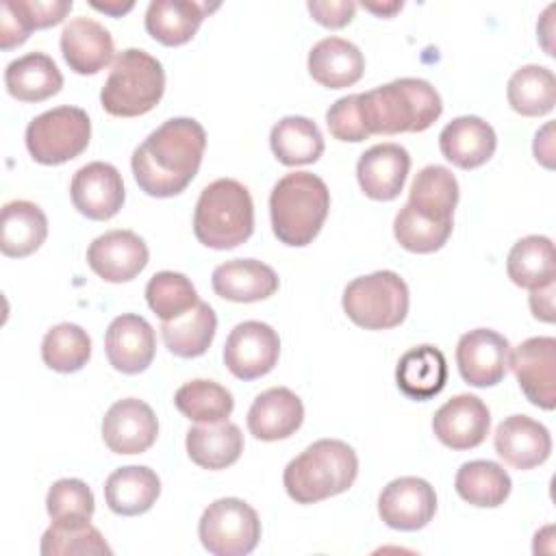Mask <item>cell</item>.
Here are the masks:
<instances>
[{
    "instance_id": "d590c367",
    "label": "cell",
    "mask_w": 556,
    "mask_h": 556,
    "mask_svg": "<svg viewBox=\"0 0 556 556\" xmlns=\"http://www.w3.org/2000/svg\"><path fill=\"white\" fill-rule=\"evenodd\" d=\"M274 156L289 167L315 163L324 154V137L315 122L302 115H289L274 124L269 132Z\"/></svg>"
},
{
    "instance_id": "d4e9b609",
    "label": "cell",
    "mask_w": 556,
    "mask_h": 556,
    "mask_svg": "<svg viewBox=\"0 0 556 556\" xmlns=\"http://www.w3.org/2000/svg\"><path fill=\"white\" fill-rule=\"evenodd\" d=\"M72 0H4L0 7V46H22L33 30L50 28L72 11Z\"/></svg>"
},
{
    "instance_id": "44dd1931",
    "label": "cell",
    "mask_w": 556,
    "mask_h": 556,
    "mask_svg": "<svg viewBox=\"0 0 556 556\" xmlns=\"http://www.w3.org/2000/svg\"><path fill=\"white\" fill-rule=\"evenodd\" d=\"M304 421L302 400L287 387H271L254 397L248 410V430L261 441H282Z\"/></svg>"
},
{
    "instance_id": "f907efd6",
    "label": "cell",
    "mask_w": 556,
    "mask_h": 556,
    "mask_svg": "<svg viewBox=\"0 0 556 556\" xmlns=\"http://www.w3.org/2000/svg\"><path fill=\"white\" fill-rule=\"evenodd\" d=\"M363 9L380 15V17H391L402 9V2H387V4H376V2H363Z\"/></svg>"
},
{
    "instance_id": "2e32d148",
    "label": "cell",
    "mask_w": 556,
    "mask_h": 556,
    "mask_svg": "<svg viewBox=\"0 0 556 556\" xmlns=\"http://www.w3.org/2000/svg\"><path fill=\"white\" fill-rule=\"evenodd\" d=\"M146 241L132 230H109L87 248L89 267L106 282H128L148 265Z\"/></svg>"
},
{
    "instance_id": "cb8c5ba5",
    "label": "cell",
    "mask_w": 556,
    "mask_h": 556,
    "mask_svg": "<svg viewBox=\"0 0 556 556\" xmlns=\"http://www.w3.org/2000/svg\"><path fill=\"white\" fill-rule=\"evenodd\" d=\"M211 285L224 300L258 302L278 291V276L269 265L256 258H235L213 269Z\"/></svg>"
},
{
    "instance_id": "7bdbcfd3",
    "label": "cell",
    "mask_w": 556,
    "mask_h": 556,
    "mask_svg": "<svg viewBox=\"0 0 556 556\" xmlns=\"http://www.w3.org/2000/svg\"><path fill=\"white\" fill-rule=\"evenodd\" d=\"M43 556H72V554H111L104 536L89 521L85 523H52L41 536Z\"/></svg>"
},
{
    "instance_id": "60d3db41",
    "label": "cell",
    "mask_w": 556,
    "mask_h": 556,
    "mask_svg": "<svg viewBox=\"0 0 556 556\" xmlns=\"http://www.w3.org/2000/svg\"><path fill=\"white\" fill-rule=\"evenodd\" d=\"M146 300L154 315L169 321L198 304V291L185 274L159 271L148 280Z\"/></svg>"
},
{
    "instance_id": "52a82bcc",
    "label": "cell",
    "mask_w": 556,
    "mask_h": 556,
    "mask_svg": "<svg viewBox=\"0 0 556 556\" xmlns=\"http://www.w3.org/2000/svg\"><path fill=\"white\" fill-rule=\"evenodd\" d=\"M343 311L365 330L395 328L408 313V287L391 269L358 276L343 291Z\"/></svg>"
},
{
    "instance_id": "4dcf8cb0",
    "label": "cell",
    "mask_w": 556,
    "mask_h": 556,
    "mask_svg": "<svg viewBox=\"0 0 556 556\" xmlns=\"http://www.w3.org/2000/svg\"><path fill=\"white\" fill-rule=\"evenodd\" d=\"M7 91L20 102H43L61 91L63 74L43 52H28L4 70Z\"/></svg>"
},
{
    "instance_id": "603a6c76",
    "label": "cell",
    "mask_w": 556,
    "mask_h": 556,
    "mask_svg": "<svg viewBox=\"0 0 556 556\" xmlns=\"http://www.w3.org/2000/svg\"><path fill=\"white\" fill-rule=\"evenodd\" d=\"M113 37L96 20L74 17L61 33V54L72 72L98 74L113 61Z\"/></svg>"
},
{
    "instance_id": "484cf974",
    "label": "cell",
    "mask_w": 556,
    "mask_h": 556,
    "mask_svg": "<svg viewBox=\"0 0 556 556\" xmlns=\"http://www.w3.org/2000/svg\"><path fill=\"white\" fill-rule=\"evenodd\" d=\"M219 4L193 0H152L146 11L148 35L163 46H182L200 28L206 13Z\"/></svg>"
},
{
    "instance_id": "277c9868",
    "label": "cell",
    "mask_w": 556,
    "mask_h": 556,
    "mask_svg": "<svg viewBox=\"0 0 556 556\" xmlns=\"http://www.w3.org/2000/svg\"><path fill=\"white\" fill-rule=\"evenodd\" d=\"M328 208L330 191L319 176L311 172L287 174L269 195L271 230L280 243L304 248L319 235Z\"/></svg>"
},
{
    "instance_id": "ba28073f",
    "label": "cell",
    "mask_w": 556,
    "mask_h": 556,
    "mask_svg": "<svg viewBox=\"0 0 556 556\" xmlns=\"http://www.w3.org/2000/svg\"><path fill=\"white\" fill-rule=\"evenodd\" d=\"M91 139V122L78 106H56L26 126V148L41 165H61L83 154Z\"/></svg>"
},
{
    "instance_id": "7a4b0ae2",
    "label": "cell",
    "mask_w": 556,
    "mask_h": 556,
    "mask_svg": "<svg viewBox=\"0 0 556 556\" xmlns=\"http://www.w3.org/2000/svg\"><path fill=\"white\" fill-rule=\"evenodd\" d=\"M356 109L367 137L421 132L430 128L443 102L439 91L424 78H397L371 91L356 93Z\"/></svg>"
},
{
    "instance_id": "8d00e7d4",
    "label": "cell",
    "mask_w": 556,
    "mask_h": 556,
    "mask_svg": "<svg viewBox=\"0 0 556 556\" xmlns=\"http://www.w3.org/2000/svg\"><path fill=\"white\" fill-rule=\"evenodd\" d=\"M456 493L471 506L495 508L510 495V476L493 460L463 463L454 480Z\"/></svg>"
},
{
    "instance_id": "f546056e",
    "label": "cell",
    "mask_w": 556,
    "mask_h": 556,
    "mask_svg": "<svg viewBox=\"0 0 556 556\" xmlns=\"http://www.w3.org/2000/svg\"><path fill=\"white\" fill-rule=\"evenodd\" d=\"M161 493L156 471L143 465L115 469L104 482V500L115 515L135 517L152 508Z\"/></svg>"
},
{
    "instance_id": "e0dca14e",
    "label": "cell",
    "mask_w": 556,
    "mask_h": 556,
    "mask_svg": "<svg viewBox=\"0 0 556 556\" xmlns=\"http://www.w3.org/2000/svg\"><path fill=\"white\" fill-rule=\"evenodd\" d=\"M489 428L491 413L486 404L471 393L454 395L432 417L437 439L452 450L478 447L486 439Z\"/></svg>"
},
{
    "instance_id": "bcb514c9",
    "label": "cell",
    "mask_w": 556,
    "mask_h": 556,
    "mask_svg": "<svg viewBox=\"0 0 556 556\" xmlns=\"http://www.w3.org/2000/svg\"><path fill=\"white\" fill-rule=\"evenodd\" d=\"M308 13L313 15L315 22H319L326 28H343L352 22L356 4L348 0H330V2H319L311 0L306 2Z\"/></svg>"
},
{
    "instance_id": "d6986e66",
    "label": "cell",
    "mask_w": 556,
    "mask_h": 556,
    "mask_svg": "<svg viewBox=\"0 0 556 556\" xmlns=\"http://www.w3.org/2000/svg\"><path fill=\"white\" fill-rule=\"evenodd\" d=\"M493 445L506 465L523 471L547 460L552 452V437L536 419L528 415H510L497 426Z\"/></svg>"
},
{
    "instance_id": "5b68a950",
    "label": "cell",
    "mask_w": 556,
    "mask_h": 556,
    "mask_svg": "<svg viewBox=\"0 0 556 556\" xmlns=\"http://www.w3.org/2000/svg\"><path fill=\"white\" fill-rule=\"evenodd\" d=\"M254 230V204L248 187L235 178L206 185L195 202L193 235L213 250H232Z\"/></svg>"
},
{
    "instance_id": "f35d334b",
    "label": "cell",
    "mask_w": 556,
    "mask_h": 556,
    "mask_svg": "<svg viewBox=\"0 0 556 556\" xmlns=\"http://www.w3.org/2000/svg\"><path fill=\"white\" fill-rule=\"evenodd\" d=\"M176 408L191 421L217 424L226 421L235 408L232 393L213 380L185 382L174 395Z\"/></svg>"
},
{
    "instance_id": "f1b7e54d",
    "label": "cell",
    "mask_w": 556,
    "mask_h": 556,
    "mask_svg": "<svg viewBox=\"0 0 556 556\" xmlns=\"http://www.w3.org/2000/svg\"><path fill=\"white\" fill-rule=\"evenodd\" d=\"M48 237V217L35 202L13 200L2 206L0 250L4 256L24 258L41 248Z\"/></svg>"
},
{
    "instance_id": "4316f807",
    "label": "cell",
    "mask_w": 556,
    "mask_h": 556,
    "mask_svg": "<svg viewBox=\"0 0 556 556\" xmlns=\"http://www.w3.org/2000/svg\"><path fill=\"white\" fill-rule=\"evenodd\" d=\"M365 72L363 52L348 39L326 37L308 52V74L328 89L352 87Z\"/></svg>"
},
{
    "instance_id": "8992f818",
    "label": "cell",
    "mask_w": 556,
    "mask_h": 556,
    "mask_svg": "<svg viewBox=\"0 0 556 556\" xmlns=\"http://www.w3.org/2000/svg\"><path fill=\"white\" fill-rule=\"evenodd\" d=\"M165 91L161 61L139 48L122 50L100 91L102 109L115 117H139L152 111Z\"/></svg>"
},
{
    "instance_id": "f6af8a7d",
    "label": "cell",
    "mask_w": 556,
    "mask_h": 556,
    "mask_svg": "<svg viewBox=\"0 0 556 556\" xmlns=\"http://www.w3.org/2000/svg\"><path fill=\"white\" fill-rule=\"evenodd\" d=\"M326 124H328L330 135L339 141L358 143V141L369 139L361 124V115L356 109V93L343 96L334 104H330V109L326 113Z\"/></svg>"
},
{
    "instance_id": "e575fe53",
    "label": "cell",
    "mask_w": 556,
    "mask_h": 556,
    "mask_svg": "<svg viewBox=\"0 0 556 556\" xmlns=\"http://www.w3.org/2000/svg\"><path fill=\"white\" fill-rule=\"evenodd\" d=\"M215 330H217L215 311L202 300H198V304L185 315L161 324L165 348L180 358L202 356L213 343Z\"/></svg>"
},
{
    "instance_id": "30bf717a",
    "label": "cell",
    "mask_w": 556,
    "mask_h": 556,
    "mask_svg": "<svg viewBox=\"0 0 556 556\" xmlns=\"http://www.w3.org/2000/svg\"><path fill=\"white\" fill-rule=\"evenodd\" d=\"M280 356L278 332L263 321L237 324L224 345V363L239 380H256L269 374Z\"/></svg>"
},
{
    "instance_id": "74e56055",
    "label": "cell",
    "mask_w": 556,
    "mask_h": 556,
    "mask_svg": "<svg viewBox=\"0 0 556 556\" xmlns=\"http://www.w3.org/2000/svg\"><path fill=\"white\" fill-rule=\"evenodd\" d=\"M506 96L510 109L523 117L547 115L556 104L554 72L543 65H523L510 76Z\"/></svg>"
},
{
    "instance_id": "ab89813d",
    "label": "cell",
    "mask_w": 556,
    "mask_h": 556,
    "mask_svg": "<svg viewBox=\"0 0 556 556\" xmlns=\"http://www.w3.org/2000/svg\"><path fill=\"white\" fill-rule=\"evenodd\" d=\"M91 356V339L87 330H83L78 324H56L52 326L43 341H41V358L43 363L59 371V374H72L87 365Z\"/></svg>"
},
{
    "instance_id": "9a60e30c",
    "label": "cell",
    "mask_w": 556,
    "mask_h": 556,
    "mask_svg": "<svg viewBox=\"0 0 556 556\" xmlns=\"http://www.w3.org/2000/svg\"><path fill=\"white\" fill-rule=\"evenodd\" d=\"M159 434V421L154 410L137 400H117L102 419V439L115 454H143L150 450Z\"/></svg>"
},
{
    "instance_id": "681fc988",
    "label": "cell",
    "mask_w": 556,
    "mask_h": 556,
    "mask_svg": "<svg viewBox=\"0 0 556 556\" xmlns=\"http://www.w3.org/2000/svg\"><path fill=\"white\" fill-rule=\"evenodd\" d=\"M93 9L106 13V15H113V17H122L124 13H128L135 2H119V0H113V2H91Z\"/></svg>"
},
{
    "instance_id": "7dc6e473",
    "label": "cell",
    "mask_w": 556,
    "mask_h": 556,
    "mask_svg": "<svg viewBox=\"0 0 556 556\" xmlns=\"http://www.w3.org/2000/svg\"><path fill=\"white\" fill-rule=\"evenodd\" d=\"M530 311L541 321H554V282L530 293Z\"/></svg>"
},
{
    "instance_id": "4fadbf2b",
    "label": "cell",
    "mask_w": 556,
    "mask_h": 556,
    "mask_svg": "<svg viewBox=\"0 0 556 556\" xmlns=\"http://www.w3.org/2000/svg\"><path fill=\"white\" fill-rule=\"evenodd\" d=\"M434 513L437 493L424 478H395L382 489L378 497V515L393 530H419L430 523Z\"/></svg>"
},
{
    "instance_id": "ee69618b",
    "label": "cell",
    "mask_w": 556,
    "mask_h": 556,
    "mask_svg": "<svg viewBox=\"0 0 556 556\" xmlns=\"http://www.w3.org/2000/svg\"><path fill=\"white\" fill-rule=\"evenodd\" d=\"M46 508L52 523H85L91 521L96 502L91 489L83 480L61 478L50 486Z\"/></svg>"
},
{
    "instance_id": "7402d4cb",
    "label": "cell",
    "mask_w": 556,
    "mask_h": 556,
    "mask_svg": "<svg viewBox=\"0 0 556 556\" xmlns=\"http://www.w3.org/2000/svg\"><path fill=\"white\" fill-rule=\"evenodd\" d=\"M497 148V137L491 124L478 115H460L445 124L439 135L441 154L460 169L484 165Z\"/></svg>"
},
{
    "instance_id": "d6a6232c",
    "label": "cell",
    "mask_w": 556,
    "mask_h": 556,
    "mask_svg": "<svg viewBox=\"0 0 556 556\" xmlns=\"http://www.w3.org/2000/svg\"><path fill=\"white\" fill-rule=\"evenodd\" d=\"M187 454L202 469H226L235 465L243 452L241 428L232 421L200 424L187 432Z\"/></svg>"
},
{
    "instance_id": "c3c4849f",
    "label": "cell",
    "mask_w": 556,
    "mask_h": 556,
    "mask_svg": "<svg viewBox=\"0 0 556 556\" xmlns=\"http://www.w3.org/2000/svg\"><path fill=\"white\" fill-rule=\"evenodd\" d=\"M552 132H554V124L547 122V124L536 132V137H534V156H536V161H539L541 165H545L547 169L554 167V163H552V156H554V137H552Z\"/></svg>"
},
{
    "instance_id": "3957f363",
    "label": "cell",
    "mask_w": 556,
    "mask_h": 556,
    "mask_svg": "<svg viewBox=\"0 0 556 556\" xmlns=\"http://www.w3.org/2000/svg\"><path fill=\"white\" fill-rule=\"evenodd\" d=\"M356 476V452L345 441L319 439L289 460L282 482L293 502L315 504L348 491Z\"/></svg>"
},
{
    "instance_id": "ffe728a7",
    "label": "cell",
    "mask_w": 556,
    "mask_h": 556,
    "mask_svg": "<svg viewBox=\"0 0 556 556\" xmlns=\"http://www.w3.org/2000/svg\"><path fill=\"white\" fill-rule=\"evenodd\" d=\"M410 156L397 143H378L365 150L356 163V178L371 200H395L406 182Z\"/></svg>"
},
{
    "instance_id": "ac0fdd59",
    "label": "cell",
    "mask_w": 556,
    "mask_h": 556,
    "mask_svg": "<svg viewBox=\"0 0 556 556\" xmlns=\"http://www.w3.org/2000/svg\"><path fill=\"white\" fill-rule=\"evenodd\" d=\"M104 350L113 369L122 374H141L152 365L156 337L141 315L126 313L109 324Z\"/></svg>"
},
{
    "instance_id": "5bb4252c",
    "label": "cell",
    "mask_w": 556,
    "mask_h": 556,
    "mask_svg": "<svg viewBox=\"0 0 556 556\" xmlns=\"http://www.w3.org/2000/svg\"><path fill=\"white\" fill-rule=\"evenodd\" d=\"M74 208L96 222L111 219L124 204V180L115 165L93 161L83 165L70 185Z\"/></svg>"
},
{
    "instance_id": "7c38bea8",
    "label": "cell",
    "mask_w": 556,
    "mask_h": 556,
    "mask_svg": "<svg viewBox=\"0 0 556 556\" xmlns=\"http://www.w3.org/2000/svg\"><path fill=\"white\" fill-rule=\"evenodd\" d=\"M510 343L491 328L465 332L456 345V365L460 378L471 387H493L502 382L508 369Z\"/></svg>"
},
{
    "instance_id": "1f68e13d",
    "label": "cell",
    "mask_w": 556,
    "mask_h": 556,
    "mask_svg": "<svg viewBox=\"0 0 556 556\" xmlns=\"http://www.w3.org/2000/svg\"><path fill=\"white\" fill-rule=\"evenodd\" d=\"M421 217L437 224H454V208L458 204V182L443 165L424 167L408 191L406 202Z\"/></svg>"
},
{
    "instance_id": "6da1fadb",
    "label": "cell",
    "mask_w": 556,
    "mask_h": 556,
    "mask_svg": "<svg viewBox=\"0 0 556 556\" xmlns=\"http://www.w3.org/2000/svg\"><path fill=\"white\" fill-rule=\"evenodd\" d=\"M206 148V132L191 117H172L135 148L130 167L139 189L152 198L182 193L195 178Z\"/></svg>"
},
{
    "instance_id": "836d02e7",
    "label": "cell",
    "mask_w": 556,
    "mask_h": 556,
    "mask_svg": "<svg viewBox=\"0 0 556 556\" xmlns=\"http://www.w3.org/2000/svg\"><path fill=\"white\" fill-rule=\"evenodd\" d=\"M508 278L523 289H541L554 282L556 278V258L554 243L543 235H528L519 239L506 261Z\"/></svg>"
},
{
    "instance_id": "83f0119b",
    "label": "cell",
    "mask_w": 556,
    "mask_h": 556,
    "mask_svg": "<svg viewBox=\"0 0 556 556\" xmlns=\"http://www.w3.org/2000/svg\"><path fill=\"white\" fill-rule=\"evenodd\" d=\"M395 382L400 391L417 402L439 395L447 382V363L439 348L417 345L397 361Z\"/></svg>"
},
{
    "instance_id": "8fae6325",
    "label": "cell",
    "mask_w": 556,
    "mask_h": 556,
    "mask_svg": "<svg viewBox=\"0 0 556 556\" xmlns=\"http://www.w3.org/2000/svg\"><path fill=\"white\" fill-rule=\"evenodd\" d=\"M508 365L523 391V395L539 408L552 410L556 406V339L532 337L519 343Z\"/></svg>"
},
{
    "instance_id": "9c48e42d",
    "label": "cell",
    "mask_w": 556,
    "mask_h": 556,
    "mask_svg": "<svg viewBox=\"0 0 556 556\" xmlns=\"http://www.w3.org/2000/svg\"><path fill=\"white\" fill-rule=\"evenodd\" d=\"M198 536L213 556H245L258 545L261 519L248 502L222 497L202 513Z\"/></svg>"
},
{
    "instance_id": "b9f144b4",
    "label": "cell",
    "mask_w": 556,
    "mask_h": 556,
    "mask_svg": "<svg viewBox=\"0 0 556 556\" xmlns=\"http://www.w3.org/2000/svg\"><path fill=\"white\" fill-rule=\"evenodd\" d=\"M452 228L454 224H437L421 217L408 204H404L393 219V235L397 243L415 254H430L441 250L447 243Z\"/></svg>"
}]
</instances>
